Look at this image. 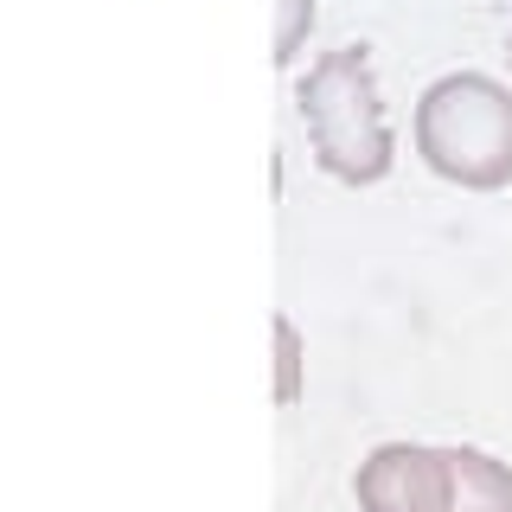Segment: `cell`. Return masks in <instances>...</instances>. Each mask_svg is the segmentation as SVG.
<instances>
[{
	"instance_id": "1",
	"label": "cell",
	"mask_w": 512,
	"mask_h": 512,
	"mask_svg": "<svg viewBox=\"0 0 512 512\" xmlns=\"http://www.w3.org/2000/svg\"><path fill=\"white\" fill-rule=\"evenodd\" d=\"M295 116L308 128L314 160L346 186H372L391 173L397 141L378 103V71L365 45H340V52L314 58L308 77L295 84Z\"/></svg>"
},
{
	"instance_id": "2",
	"label": "cell",
	"mask_w": 512,
	"mask_h": 512,
	"mask_svg": "<svg viewBox=\"0 0 512 512\" xmlns=\"http://www.w3.org/2000/svg\"><path fill=\"white\" fill-rule=\"evenodd\" d=\"M416 154L429 173L493 192L512 180V90L487 71H448L416 96Z\"/></svg>"
},
{
	"instance_id": "3",
	"label": "cell",
	"mask_w": 512,
	"mask_h": 512,
	"mask_svg": "<svg viewBox=\"0 0 512 512\" xmlns=\"http://www.w3.org/2000/svg\"><path fill=\"white\" fill-rule=\"evenodd\" d=\"M448 493H455L448 448L429 442H378L352 474L359 512H448Z\"/></svg>"
},
{
	"instance_id": "4",
	"label": "cell",
	"mask_w": 512,
	"mask_h": 512,
	"mask_svg": "<svg viewBox=\"0 0 512 512\" xmlns=\"http://www.w3.org/2000/svg\"><path fill=\"white\" fill-rule=\"evenodd\" d=\"M448 474H455V493H448V512H512V468L487 448H448Z\"/></svg>"
},
{
	"instance_id": "5",
	"label": "cell",
	"mask_w": 512,
	"mask_h": 512,
	"mask_svg": "<svg viewBox=\"0 0 512 512\" xmlns=\"http://www.w3.org/2000/svg\"><path fill=\"white\" fill-rule=\"evenodd\" d=\"M269 333H276V404H295L301 397V327L288 314H276Z\"/></svg>"
},
{
	"instance_id": "6",
	"label": "cell",
	"mask_w": 512,
	"mask_h": 512,
	"mask_svg": "<svg viewBox=\"0 0 512 512\" xmlns=\"http://www.w3.org/2000/svg\"><path fill=\"white\" fill-rule=\"evenodd\" d=\"M308 26H314V0H276V52H269V58H276V64H295Z\"/></svg>"
},
{
	"instance_id": "7",
	"label": "cell",
	"mask_w": 512,
	"mask_h": 512,
	"mask_svg": "<svg viewBox=\"0 0 512 512\" xmlns=\"http://www.w3.org/2000/svg\"><path fill=\"white\" fill-rule=\"evenodd\" d=\"M506 58H512V32H506Z\"/></svg>"
}]
</instances>
